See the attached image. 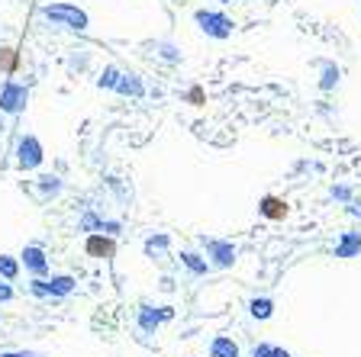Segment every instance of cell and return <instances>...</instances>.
<instances>
[{"label": "cell", "mask_w": 361, "mask_h": 357, "mask_svg": "<svg viewBox=\"0 0 361 357\" xmlns=\"http://www.w3.org/2000/svg\"><path fill=\"white\" fill-rule=\"evenodd\" d=\"M171 319H175V309L171 306H149V303H142L139 312H135V325H139L142 335H155L161 325L171 322Z\"/></svg>", "instance_id": "obj_1"}, {"label": "cell", "mask_w": 361, "mask_h": 357, "mask_svg": "<svg viewBox=\"0 0 361 357\" xmlns=\"http://www.w3.org/2000/svg\"><path fill=\"white\" fill-rule=\"evenodd\" d=\"M203 251H207V261H210L213 271H229L235 264V245L223 238H200Z\"/></svg>", "instance_id": "obj_2"}, {"label": "cell", "mask_w": 361, "mask_h": 357, "mask_svg": "<svg viewBox=\"0 0 361 357\" xmlns=\"http://www.w3.org/2000/svg\"><path fill=\"white\" fill-rule=\"evenodd\" d=\"M20 264H23V271L29 277H49V258H45V248L39 245V241H33V245H23V251L17 255Z\"/></svg>", "instance_id": "obj_3"}, {"label": "cell", "mask_w": 361, "mask_h": 357, "mask_svg": "<svg viewBox=\"0 0 361 357\" xmlns=\"http://www.w3.org/2000/svg\"><path fill=\"white\" fill-rule=\"evenodd\" d=\"M43 145H39V139L36 135H23L17 145V167L20 171H36V167L43 165Z\"/></svg>", "instance_id": "obj_4"}, {"label": "cell", "mask_w": 361, "mask_h": 357, "mask_svg": "<svg viewBox=\"0 0 361 357\" xmlns=\"http://www.w3.org/2000/svg\"><path fill=\"white\" fill-rule=\"evenodd\" d=\"M84 255L87 258H97V261H113L117 258V238H113V235H103V232H91L84 238Z\"/></svg>", "instance_id": "obj_5"}, {"label": "cell", "mask_w": 361, "mask_h": 357, "mask_svg": "<svg viewBox=\"0 0 361 357\" xmlns=\"http://www.w3.org/2000/svg\"><path fill=\"white\" fill-rule=\"evenodd\" d=\"M258 213L268 222H284L287 213H290V206H287V199L284 197H274V193H265V197L258 199Z\"/></svg>", "instance_id": "obj_6"}, {"label": "cell", "mask_w": 361, "mask_h": 357, "mask_svg": "<svg viewBox=\"0 0 361 357\" xmlns=\"http://www.w3.org/2000/svg\"><path fill=\"white\" fill-rule=\"evenodd\" d=\"M23 107H26V87L7 84L3 93H0V109H3V113H20Z\"/></svg>", "instance_id": "obj_7"}, {"label": "cell", "mask_w": 361, "mask_h": 357, "mask_svg": "<svg viewBox=\"0 0 361 357\" xmlns=\"http://www.w3.org/2000/svg\"><path fill=\"white\" fill-rule=\"evenodd\" d=\"M45 283H49V296L52 299H65V296H71V293L78 290V280L71 274H49L45 277Z\"/></svg>", "instance_id": "obj_8"}, {"label": "cell", "mask_w": 361, "mask_h": 357, "mask_svg": "<svg viewBox=\"0 0 361 357\" xmlns=\"http://www.w3.org/2000/svg\"><path fill=\"white\" fill-rule=\"evenodd\" d=\"M361 255V229H352V232H342V238L336 241V258L348 261Z\"/></svg>", "instance_id": "obj_9"}, {"label": "cell", "mask_w": 361, "mask_h": 357, "mask_svg": "<svg viewBox=\"0 0 361 357\" xmlns=\"http://www.w3.org/2000/svg\"><path fill=\"white\" fill-rule=\"evenodd\" d=\"M181 264H184L193 277H207L213 271L210 261H207V255H200V251H191V248L181 251Z\"/></svg>", "instance_id": "obj_10"}, {"label": "cell", "mask_w": 361, "mask_h": 357, "mask_svg": "<svg viewBox=\"0 0 361 357\" xmlns=\"http://www.w3.org/2000/svg\"><path fill=\"white\" fill-rule=\"evenodd\" d=\"M168 248H171V235H165V232H155V235H149V238L142 241L145 258H165Z\"/></svg>", "instance_id": "obj_11"}, {"label": "cell", "mask_w": 361, "mask_h": 357, "mask_svg": "<svg viewBox=\"0 0 361 357\" xmlns=\"http://www.w3.org/2000/svg\"><path fill=\"white\" fill-rule=\"evenodd\" d=\"M249 316L258 319V322H268L274 316V299L271 296H252L249 299Z\"/></svg>", "instance_id": "obj_12"}, {"label": "cell", "mask_w": 361, "mask_h": 357, "mask_svg": "<svg viewBox=\"0 0 361 357\" xmlns=\"http://www.w3.org/2000/svg\"><path fill=\"white\" fill-rule=\"evenodd\" d=\"M210 357H239V344L229 335H216L210 341Z\"/></svg>", "instance_id": "obj_13"}, {"label": "cell", "mask_w": 361, "mask_h": 357, "mask_svg": "<svg viewBox=\"0 0 361 357\" xmlns=\"http://www.w3.org/2000/svg\"><path fill=\"white\" fill-rule=\"evenodd\" d=\"M36 187H39V199H52L61 193V181L52 174H43L39 181H36Z\"/></svg>", "instance_id": "obj_14"}, {"label": "cell", "mask_w": 361, "mask_h": 357, "mask_svg": "<svg viewBox=\"0 0 361 357\" xmlns=\"http://www.w3.org/2000/svg\"><path fill=\"white\" fill-rule=\"evenodd\" d=\"M20 271H23V264H20V258H13V255H0V277L3 280H17Z\"/></svg>", "instance_id": "obj_15"}, {"label": "cell", "mask_w": 361, "mask_h": 357, "mask_svg": "<svg viewBox=\"0 0 361 357\" xmlns=\"http://www.w3.org/2000/svg\"><path fill=\"white\" fill-rule=\"evenodd\" d=\"M78 232H103V216H97V213H94V209H87L84 216L78 219Z\"/></svg>", "instance_id": "obj_16"}, {"label": "cell", "mask_w": 361, "mask_h": 357, "mask_svg": "<svg viewBox=\"0 0 361 357\" xmlns=\"http://www.w3.org/2000/svg\"><path fill=\"white\" fill-rule=\"evenodd\" d=\"M20 68V55L10 45H0V71H7V75H13Z\"/></svg>", "instance_id": "obj_17"}, {"label": "cell", "mask_w": 361, "mask_h": 357, "mask_svg": "<svg viewBox=\"0 0 361 357\" xmlns=\"http://www.w3.org/2000/svg\"><path fill=\"white\" fill-rule=\"evenodd\" d=\"M252 357H294V354L284 348H277V344H268V341H258L252 348Z\"/></svg>", "instance_id": "obj_18"}, {"label": "cell", "mask_w": 361, "mask_h": 357, "mask_svg": "<svg viewBox=\"0 0 361 357\" xmlns=\"http://www.w3.org/2000/svg\"><path fill=\"white\" fill-rule=\"evenodd\" d=\"M29 293L39 296V299H45V296H49V283H45L43 277H33V280H29Z\"/></svg>", "instance_id": "obj_19"}, {"label": "cell", "mask_w": 361, "mask_h": 357, "mask_svg": "<svg viewBox=\"0 0 361 357\" xmlns=\"http://www.w3.org/2000/svg\"><path fill=\"white\" fill-rule=\"evenodd\" d=\"M13 296H17V293H13V283L0 277V303H10Z\"/></svg>", "instance_id": "obj_20"}, {"label": "cell", "mask_w": 361, "mask_h": 357, "mask_svg": "<svg viewBox=\"0 0 361 357\" xmlns=\"http://www.w3.org/2000/svg\"><path fill=\"white\" fill-rule=\"evenodd\" d=\"M119 229H123V225H119L117 219H103V235H113V238H117Z\"/></svg>", "instance_id": "obj_21"}, {"label": "cell", "mask_w": 361, "mask_h": 357, "mask_svg": "<svg viewBox=\"0 0 361 357\" xmlns=\"http://www.w3.org/2000/svg\"><path fill=\"white\" fill-rule=\"evenodd\" d=\"M332 197H336V199H345V203H348V199H352V190H348V187H336V190H332Z\"/></svg>", "instance_id": "obj_22"}, {"label": "cell", "mask_w": 361, "mask_h": 357, "mask_svg": "<svg viewBox=\"0 0 361 357\" xmlns=\"http://www.w3.org/2000/svg\"><path fill=\"white\" fill-rule=\"evenodd\" d=\"M0 357H39L33 351H0Z\"/></svg>", "instance_id": "obj_23"}, {"label": "cell", "mask_w": 361, "mask_h": 357, "mask_svg": "<svg viewBox=\"0 0 361 357\" xmlns=\"http://www.w3.org/2000/svg\"><path fill=\"white\" fill-rule=\"evenodd\" d=\"M348 213H352L355 219H361V203H348Z\"/></svg>", "instance_id": "obj_24"}]
</instances>
